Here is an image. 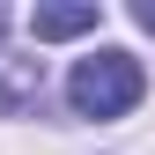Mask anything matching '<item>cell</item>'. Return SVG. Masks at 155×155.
<instances>
[{"mask_svg": "<svg viewBox=\"0 0 155 155\" xmlns=\"http://www.w3.org/2000/svg\"><path fill=\"white\" fill-rule=\"evenodd\" d=\"M133 22H140V30L155 37V0H140V8H133Z\"/></svg>", "mask_w": 155, "mask_h": 155, "instance_id": "4", "label": "cell"}, {"mask_svg": "<svg viewBox=\"0 0 155 155\" xmlns=\"http://www.w3.org/2000/svg\"><path fill=\"white\" fill-rule=\"evenodd\" d=\"M96 22H104L96 0H81V8H37V15H30V37H37V45H59V37H81V30H96Z\"/></svg>", "mask_w": 155, "mask_h": 155, "instance_id": "3", "label": "cell"}, {"mask_svg": "<svg viewBox=\"0 0 155 155\" xmlns=\"http://www.w3.org/2000/svg\"><path fill=\"white\" fill-rule=\"evenodd\" d=\"M148 96V74L133 52H89V59H74L67 74V104H74V118H118V111H133Z\"/></svg>", "mask_w": 155, "mask_h": 155, "instance_id": "1", "label": "cell"}, {"mask_svg": "<svg viewBox=\"0 0 155 155\" xmlns=\"http://www.w3.org/2000/svg\"><path fill=\"white\" fill-rule=\"evenodd\" d=\"M45 96V59H0V118L30 111Z\"/></svg>", "mask_w": 155, "mask_h": 155, "instance_id": "2", "label": "cell"}, {"mask_svg": "<svg viewBox=\"0 0 155 155\" xmlns=\"http://www.w3.org/2000/svg\"><path fill=\"white\" fill-rule=\"evenodd\" d=\"M0 30H8V8H0Z\"/></svg>", "mask_w": 155, "mask_h": 155, "instance_id": "5", "label": "cell"}]
</instances>
